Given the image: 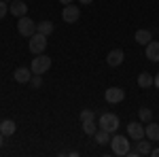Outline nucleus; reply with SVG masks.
Returning <instances> with one entry per match:
<instances>
[{"instance_id":"obj_23","label":"nucleus","mask_w":159,"mask_h":157,"mask_svg":"<svg viewBox=\"0 0 159 157\" xmlns=\"http://www.w3.org/2000/svg\"><path fill=\"white\" fill-rule=\"evenodd\" d=\"M30 83H32V87H40V85H43V76H40V74H32Z\"/></svg>"},{"instance_id":"obj_21","label":"nucleus","mask_w":159,"mask_h":157,"mask_svg":"<svg viewBox=\"0 0 159 157\" xmlns=\"http://www.w3.org/2000/svg\"><path fill=\"white\" fill-rule=\"evenodd\" d=\"M98 130H100V127L93 123V121H83V132H85L87 136H93Z\"/></svg>"},{"instance_id":"obj_19","label":"nucleus","mask_w":159,"mask_h":157,"mask_svg":"<svg viewBox=\"0 0 159 157\" xmlns=\"http://www.w3.org/2000/svg\"><path fill=\"white\" fill-rule=\"evenodd\" d=\"M36 30L40 32V34H45V36H49L51 32H53V24H51V21H40V24L36 25Z\"/></svg>"},{"instance_id":"obj_18","label":"nucleus","mask_w":159,"mask_h":157,"mask_svg":"<svg viewBox=\"0 0 159 157\" xmlns=\"http://www.w3.org/2000/svg\"><path fill=\"white\" fill-rule=\"evenodd\" d=\"M138 153L140 155H151V142L144 140V138H140L138 140Z\"/></svg>"},{"instance_id":"obj_17","label":"nucleus","mask_w":159,"mask_h":157,"mask_svg":"<svg viewBox=\"0 0 159 157\" xmlns=\"http://www.w3.org/2000/svg\"><path fill=\"white\" fill-rule=\"evenodd\" d=\"M93 138H96V142H98V145H108V142H110V132H106V130H102V127H100L98 132L93 134Z\"/></svg>"},{"instance_id":"obj_4","label":"nucleus","mask_w":159,"mask_h":157,"mask_svg":"<svg viewBox=\"0 0 159 157\" xmlns=\"http://www.w3.org/2000/svg\"><path fill=\"white\" fill-rule=\"evenodd\" d=\"M45 49H47V36L45 34H32L30 36V51L34 53V55H40V53H45Z\"/></svg>"},{"instance_id":"obj_2","label":"nucleus","mask_w":159,"mask_h":157,"mask_svg":"<svg viewBox=\"0 0 159 157\" xmlns=\"http://www.w3.org/2000/svg\"><path fill=\"white\" fill-rule=\"evenodd\" d=\"M110 146H112V153H115V155H121V157L127 155V153H129V138L115 134V136L110 138Z\"/></svg>"},{"instance_id":"obj_12","label":"nucleus","mask_w":159,"mask_h":157,"mask_svg":"<svg viewBox=\"0 0 159 157\" xmlns=\"http://www.w3.org/2000/svg\"><path fill=\"white\" fill-rule=\"evenodd\" d=\"M13 79H15L17 83H30L32 70H30V68H17V70L13 72Z\"/></svg>"},{"instance_id":"obj_8","label":"nucleus","mask_w":159,"mask_h":157,"mask_svg":"<svg viewBox=\"0 0 159 157\" xmlns=\"http://www.w3.org/2000/svg\"><path fill=\"white\" fill-rule=\"evenodd\" d=\"M127 136H129L132 140H140V138H144V125H142V121H140V123H138V121L127 123Z\"/></svg>"},{"instance_id":"obj_5","label":"nucleus","mask_w":159,"mask_h":157,"mask_svg":"<svg viewBox=\"0 0 159 157\" xmlns=\"http://www.w3.org/2000/svg\"><path fill=\"white\" fill-rule=\"evenodd\" d=\"M100 127L106 130V132H110V134H115L117 127H119V117H117L115 113H104V115L100 117Z\"/></svg>"},{"instance_id":"obj_14","label":"nucleus","mask_w":159,"mask_h":157,"mask_svg":"<svg viewBox=\"0 0 159 157\" xmlns=\"http://www.w3.org/2000/svg\"><path fill=\"white\" fill-rule=\"evenodd\" d=\"M134 38H136V43H138V45H144V47H147L148 43L153 40V34H151L148 30H138Z\"/></svg>"},{"instance_id":"obj_29","label":"nucleus","mask_w":159,"mask_h":157,"mask_svg":"<svg viewBox=\"0 0 159 157\" xmlns=\"http://www.w3.org/2000/svg\"><path fill=\"white\" fill-rule=\"evenodd\" d=\"M2 142H4V134L0 132V146H2Z\"/></svg>"},{"instance_id":"obj_3","label":"nucleus","mask_w":159,"mask_h":157,"mask_svg":"<svg viewBox=\"0 0 159 157\" xmlns=\"http://www.w3.org/2000/svg\"><path fill=\"white\" fill-rule=\"evenodd\" d=\"M49 68H51V58H47L45 53H40L38 58H34L32 60V66H30L32 74H45Z\"/></svg>"},{"instance_id":"obj_10","label":"nucleus","mask_w":159,"mask_h":157,"mask_svg":"<svg viewBox=\"0 0 159 157\" xmlns=\"http://www.w3.org/2000/svg\"><path fill=\"white\" fill-rule=\"evenodd\" d=\"M144 138L153 140V142H157V140H159V123L148 121L147 125H144Z\"/></svg>"},{"instance_id":"obj_6","label":"nucleus","mask_w":159,"mask_h":157,"mask_svg":"<svg viewBox=\"0 0 159 157\" xmlns=\"http://www.w3.org/2000/svg\"><path fill=\"white\" fill-rule=\"evenodd\" d=\"M61 17H64L66 24H76L79 17H81V9L74 7V4H66V7H64V13H61Z\"/></svg>"},{"instance_id":"obj_27","label":"nucleus","mask_w":159,"mask_h":157,"mask_svg":"<svg viewBox=\"0 0 159 157\" xmlns=\"http://www.w3.org/2000/svg\"><path fill=\"white\" fill-rule=\"evenodd\" d=\"M61 4H64V7H66V4H72V0H60Z\"/></svg>"},{"instance_id":"obj_15","label":"nucleus","mask_w":159,"mask_h":157,"mask_svg":"<svg viewBox=\"0 0 159 157\" xmlns=\"http://www.w3.org/2000/svg\"><path fill=\"white\" fill-rule=\"evenodd\" d=\"M15 130H17V125H15V121H13V119H4L2 123H0V132L4 134V136H13Z\"/></svg>"},{"instance_id":"obj_16","label":"nucleus","mask_w":159,"mask_h":157,"mask_svg":"<svg viewBox=\"0 0 159 157\" xmlns=\"http://www.w3.org/2000/svg\"><path fill=\"white\" fill-rule=\"evenodd\" d=\"M153 81H155V76H153V74H148V72L138 74V85H140L142 89H147V87H153Z\"/></svg>"},{"instance_id":"obj_25","label":"nucleus","mask_w":159,"mask_h":157,"mask_svg":"<svg viewBox=\"0 0 159 157\" xmlns=\"http://www.w3.org/2000/svg\"><path fill=\"white\" fill-rule=\"evenodd\" d=\"M151 155H153V157H159V149H151Z\"/></svg>"},{"instance_id":"obj_26","label":"nucleus","mask_w":159,"mask_h":157,"mask_svg":"<svg viewBox=\"0 0 159 157\" xmlns=\"http://www.w3.org/2000/svg\"><path fill=\"white\" fill-rule=\"evenodd\" d=\"M153 85H155V87L159 89V74H155V81H153Z\"/></svg>"},{"instance_id":"obj_9","label":"nucleus","mask_w":159,"mask_h":157,"mask_svg":"<svg viewBox=\"0 0 159 157\" xmlns=\"http://www.w3.org/2000/svg\"><path fill=\"white\" fill-rule=\"evenodd\" d=\"M123 58H125V53H123L121 49H112V51H108L106 64L112 66V68H117V66H121V64H123Z\"/></svg>"},{"instance_id":"obj_13","label":"nucleus","mask_w":159,"mask_h":157,"mask_svg":"<svg viewBox=\"0 0 159 157\" xmlns=\"http://www.w3.org/2000/svg\"><path fill=\"white\" fill-rule=\"evenodd\" d=\"M9 11H11L15 17H24L25 13H28V7H25V2H21V0H15V2L9 4Z\"/></svg>"},{"instance_id":"obj_11","label":"nucleus","mask_w":159,"mask_h":157,"mask_svg":"<svg viewBox=\"0 0 159 157\" xmlns=\"http://www.w3.org/2000/svg\"><path fill=\"white\" fill-rule=\"evenodd\" d=\"M144 55H147L151 62H159V40H151V43H148Z\"/></svg>"},{"instance_id":"obj_22","label":"nucleus","mask_w":159,"mask_h":157,"mask_svg":"<svg viewBox=\"0 0 159 157\" xmlns=\"http://www.w3.org/2000/svg\"><path fill=\"white\" fill-rule=\"evenodd\" d=\"M79 117H81V123H83V121H93V119H96V115H93V110H89V109L81 110V115H79Z\"/></svg>"},{"instance_id":"obj_7","label":"nucleus","mask_w":159,"mask_h":157,"mask_svg":"<svg viewBox=\"0 0 159 157\" xmlns=\"http://www.w3.org/2000/svg\"><path fill=\"white\" fill-rule=\"evenodd\" d=\"M104 98H106L108 104H119V102H123V98H125V91H123L121 87H108Z\"/></svg>"},{"instance_id":"obj_24","label":"nucleus","mask_w":159,"mask_h":157,"mask_svg":"<svg viewBox=\"0 0 159 157\" xmlns=\"http://www.w3.org/2000/svg\"><path fill=\"white\" fill-rule=\"evenodd\" d=\"M7 11H9V4H7V2H2V0H0V19H2V17H4V15H7Z\"/></svg>"},{"instance_id":"obj_1","label":"nucleus","mask_w":159,"mask_h":157,"mask_svg":"<svg viewBox=\"0 0 159 157\" xmlns=\"http://www.w3.org/2000/svg\"><path fill=\"white\" fill-rule=\"evenodd\" d=\"M36 25L38 24H34L28 15H24V17H17V32L21 34V36H25V38H30L32 34H36L38 30H36Z\"/></svg>"},{"instance_id":"obj_28","label":"nucleus","mask_w":159,"mask_h":157,"mask_svg":"<svg viewBox=\"0 0 159 157\" xmlns=\"http://www.w3.org/2000/svg\"><path fill=\"white\" fill-rule=\"evenodd\" d=\"M79 2H81V4H91L93 0H79Z\"/></svg>"},{"instance_id":"obj_20","label":"nucleus","mask_w":159,"mask_h":157,"mask_svg":"<svg viewBox=\"0 0 159 157\" xmlns=\"http://www.w3.org/2000/svg\"><path fill=\"white\" fill-rule=\"evenodd\" d=\"M138 117H140V121H142V123H148V121H153V110L142 106V109L138 110Z\"/></svg>"}]
</instances>
